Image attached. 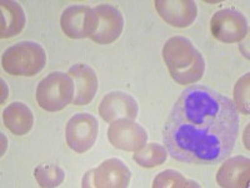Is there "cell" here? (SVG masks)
Masks as SVG:
<instances>
[{
  "label": "cell",
  "instance_id": "3957f363",
  "mask_svg": "<svg viewBox=\"0 0 250 188\" xmlns=\"http://www.w3.org/2000/svg\"><path fill=\"white\" fill-rule=\"evenodd\" d=\"M1 64L8 74L34 77L45 67L46 53L39 43L24 40L4 51Z\"/></svg>",
  "mask_w": 250,
  "mask_h": 188
},
{
  "label": "cell",
  "instance_id": "4fadbf2b",
  "mask_svg": "<svg viewBox=\"0 0 250 188\" xmlns=\"http://www.w3.org/2000/svg\"><path fill=\"white\" fill-rule=\"evenodd\" d=\"M68 74L74 80L75 106H86L94 99L98 92V75L91 67L84 63H78L70 67Z\"/></svg>",
  "mask_w": 250,
  "mask_h": 188
},
{
  "label": "cell",
  "instance_id": "7a4b0ae2",
  "mask_svg": "<svg viewBox=\"0 0 250 188\" xmlns=\"http://www.w3.org/2000/svg\"><path fill=\"white\" fill-rule=\"evenodd\" d=\"M163 59L170 77L178 84H195L203 78L205 60L202 53L185 37L170 38L163 47Z\"/></svg>",
  "mask_w": 250,
  "mask_h": 188
},
{
  "label": "cell",
  "instance_id": "8992f818",
  "mask_svg": "<svg viewBox=\"0 0 250 188\" xmlns=\"http://www.w3.org/2000/svg\"><path fill=\"white\" fill-rule=\"evenodd\" d=\"M99 123L89 113H78L70 118L65 127L69 148L77 153H85L97 142Z\"/></svg>",
  "mask_w": 250,
  "mask_h": 188
},
{
  "label": "cell",
  "instance_id": "e0dca14e",
  "mask_svg": "<svg viewBox=\"0 0 250 188\" xmlns=\"http://www.w3.org/2000/svg\"><path fill=\"white\" fill-rule=\"evenodd\" d=\"M168 158V151L159 143H149L135 152L133 160L143 168H154L163 164Z\"/></svg>",
  "mask_w": 250,
  "mask_h": 188
},
{
  "label": "cell",
  "instance_id": "ac0fdd59",
  "mask_svg": "<svg viewBox=\"0 0 250 188\" xmlns=\"http://www.w3.org/2000/svg\"><path fill=\"white\" fill-rule=\"evenodd\" d=\"M34 177L40 187L54 188L62 185L65 178V172L53 163H42L34 169Z\"/></svg>",
  "mask_w": 250,
  "mask_h": 188
},
{
  "label": "cell",
  "instance_id": "30bf717a",
  "mask_svg": "<svg viewBox=\"0 0 250 188\" xmlns=\"http://www.w3.org/2000/svg\"><path fill=\"white\" fill-rule=\"evenodd\" d=\"M139 113L138 102L125 92H110L100 102L99 114L105 122H114L118 119L134 120Z\"/></svg>",
  "mask_w": 250,
  "mask_h": 188
},
{
  "label": "cell",
  "instance_id": "d6986e66",
  "mask_svg": "<svg viewBox=\"0 0 250 188\" xmlns=\"http://www.w3.org/2000/svg\"><path fill=\"white\" fill-rule=\"evenodd\" d=\"M154 188H199L202 186L195 181L188 180L180 172L167 169L160 172L153 181Z\"/></svg>",
  "mask_w": 250,
  "mask_h": 188
},
{
  "label": "cell",
  "instance_id": "ffe728a7",
  "mask_svg": "<svg viewBox=\"0 0 250 188\" xmlns=\"http://www.w3.org/2000/svg\"><path fill=\"white\" fill-rule=\"evenodd\" d=\"M249 73H247L236 82L234 87V104L236 109L245 116H249Z\"/></svg>",
  "mask_w": 250,
  "mask_h": 188
},
{
  "label": "cell",
  "instance_id": "52a82bcc",
  "mask_svg": "<svg viewBox=\"0 0 250 188\" xmlns=\"http://www.w3.org/2000/svg\"><path fill=\"white\" fill-rule=\"evenodd\" d=\"M211 34L223 43H236L244 39L249 31L248 20L235 9L227 8L216 12L210 20Z\"/></svg>",
  "mask_w": 250,
  "mask_h": 188
},
{
  "label": "cell",
  "instance_id": "5bb4252c",
  "mask_svg": "<svg viewBox=\"0 0 250 188\" xmlns=\"http://www.w3.org/2000/svg\"><path fill=\"white\" fill-rule=\"evenodd\" d=\"M248 157L235 156L225 160L216 173V182L224 188H245L250 178Z\"/></svg>",
  "mask_w": 250,
  "mask_h": 188
},
{
  "label": "cell",
  "instance_id": "2e32d148",
  "mask_svg": "<svg viewBox=\"0 0 250 188\" xmlns=\"http://www.w3.org/2000/svg\"><path fill=\"white\" fill-rule=\"evenodd\" d=\"M3 120L6 128L15 136H25L33 128L34 116L26 104L14 102L3 112Z\"/></svg>",
  "mask_w": 250,
  "mask_h": 188
},
{
  "label": "cell",
  "instance_id": "277c9868",
  "mask_svg": "<svg viewBox=\"0 0 250 188\" xmlns=\"http://www.w3.org/2000/svg\"><path fill=\"white\" fill-rule=\"evenodd\" d=\"M74 80L68 73L53 71L37 87V102L46 112H59L74 100Z\"/></svg>",
  "mask_w": 250,
  "mask_h": 188
},
{
  "label": "cell",
  "instance_id": "5b68a950",
  "mask_svg": "<svg viewBox=\"0 0 250 188\" xmlns=\"http://www.w3.org/2000/svg\"><path fill=\"white\" fill-rule=\"evenodd\" d=\"M131 173L128 165L118 158L106 160L90 169L83 177L82 187L84 188H125L130 183Z\"/></svg>",
  "mask_w": 250,
  "mask_h": 188
},
{
  "label": "cell",
  "instance_id": "8fae6325",
  "mask_svg": "<svg viewBox=\"0 0 250 188\" xmlns=\"http://www.w3.org/2000/svg\"><path fill=\"white\" fill-rule=\"evenodd\" d=\"M98 15V28L90 39L97 44H110L122 35L124 29V18L119 9L109 4L95 6Z\"/></svg>",
  "mask_w": 250,
  "mask_h": 188
},
{
  "label": "cell",
  "instance_id": "44dd1931",
  "mask_svg": "<svg viewBox=\"0 0 250 188\" xmlns=\"http://www.w3.org/2000/svg\"><path fill=\"white\" fill-rule=\"evenodd\" d=\"M1 103L5 102V99L8 98V87H6V83L4 82V79H1Z\"/></svg>",
  "mask_w": 250,
  "mask_h": 188
},
{
  "label": "cell",
  "instance_id": "6da1fadb",
  "mask_svg": "<svg viewBox=\"0 0 250 188\" xmlns=\"http://www.w3.org/2000/svg\"><path fill=\"white\" fill-rule=\"evenodd\" d=\"M238 133L233 100L210 87L193 84L174 103L163 127V142L174 160L210 165L231 154Z\"/></svg>",
  "mask_w": 250,
  "mask_h": 188
},
{
  "label": "cell",
  "instance_id": "7c38bea8",
  "mask_svg": "<svg viewBox=\"0 0 250 188\" xmlns=\"http://www.w3.org/2000/svg\"><path fill=\"white\" fill-rule=\"evenodd\" d=\"M156 12L165 23L175 28H187L198 17V5L193 0H155Z\"/></svg>",
  "mask_w": 250,
  "mask_h": 188
},
{
  "label": "cell",
  "instance_id": "9a60e30c",
  "mask_svg": "<svg viewBox=\"0 0 250 188\" xmlns=\"http://www.w3.org/2000/svg\"><path fill=\"white\" fill-rule=\"evenodd\" d=\"M1 19H0V37L1 39L17 37L23 31L26 23L25 13L17 1L3 0L0 3Z\"/></svg>",
  "mask_w": 250,
  "mask_h": 188
},
{
  "label": "cell",
  "instance_id": "9c48e42d",
  "mask_svg": "<svg viewBox=\"0 0 250 188\" xmlns=\"http://www.w3.org/2000/svg\"><path fill=\"white\" fill-rule=\"evenodd\" d=\"M109 142L118 149L137 152L148 142V132L131 119H118L111 122L108 129Z\"/></svg>",
  "mask_w": 250,
  "mask_h": 188
},
{
  "label": "cell",
  "instance_id": "ba28073f",
  "mask_svg": "<svg viewBox=\"0 0 250 188\" xmlns=\"http://www.w3.org/2000/svg\"><path fill=\"white\" fill-rule=\"evenodd\" d=\"M62 33L70 39L90 38L98 28L95 9L89 5H71L62 12L60 18Z\"/></svg>",
  "mask_w": 250,
  "mask_h": 188
}]
</instances>
